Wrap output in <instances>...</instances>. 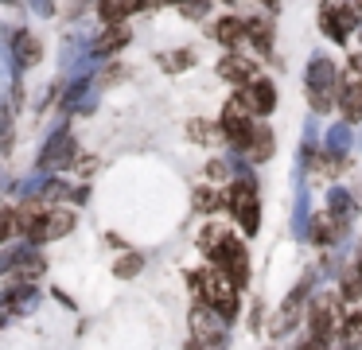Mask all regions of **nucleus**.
<instances>
[{
  "mask_svg": "<svg viewBox=\"0 0 362 350\" xmlns=\"http://www.w3.org/2000/svg\"><path fill=\"white\" fill-rule=\"evenodd\" d=\"M187 284H191V292L199 296V303L214 308L222 319H234L238 315V284L218 269V264H206V269L191 272Z\"/></svg>",
  "mask_w": 362,
  "mask_h": 350,
  "instance_id": "f257e3e1",
  "label": "nucleus"
},
{
  "mask_svg": "<svg viewBox=\"0 0 362 350\" xmlns=\"http://www.w3.org/2000/svg\"><path fill=\"white\" fill-rule=\"evenodd\" d=\"M335 90H339V78H335V62L327 54H315L308 62V98H312L315 113H327L335 105Z\"/></svg>",
  "mask_w": 362,
  "mask_h": 350,
  "instance_id": "f03ea898",
  "label": "nucleus"
},
{
  "mask_svg": "<svg viewBox=\"0 0 362 350\" xmlns=\"http://www.w3.org/2000/svg\"><path fill=\"white\" fill-rule=\"evenodd\" d=\"M250 117H253V105H250V98H245V93L230 98L226 109H222V132L230 136V144H234L238 152H245V148H250V140H253Z\"/></svg>",
  "mask_w": 362,
  "mask_h": 350,
  "instance_id": "7ed1b4c3",
  "label": "nucleus"
},
{
  "mask_svg": "<svg viewBox=\"0 0 362 350\" xmlns=\"http://www.w3.org/2000/svg\"><path fill=\"white\" fill-rule=\"evenodd\" d=\"M226 206H230V214H234L238 222H242V230H245V233H257L261 210H257V191H253V175H250V179L242 175L234 187H230Z\"/></svg>",
  "mask_w": 362,
  "mask_h": 350,
  "instance_id": "20e7f679",
  "label": "nucleus"
},
{
  "mask_svg": "<svg viewBox=\"0 0 362 350\" xmlns=\"http://www.w3.org/2000/svg\"><path fill=\"white\" fill-rule=\"evenodd\" d=\"M339 300L343 296H320L308 311V327H312V339L331 342V334L343 331V315H339Z\"/></svg>",
  "mask_w": 362,
  "mask_h": 350,
  "instance_id": "39448f33",
  "label": "nucleus"
},
{
  "mask_svg": "<svg viewBox=\"0 0 362 350\" xmlns=\"http://www.w3.org/2000/svg\"><path fill=\"white\" fill-rule=\"evenodd\" d=\"M191 342H199V346H206V350H218L222 342H226L222 315L214 308H206V303H199V308L191 311Z\"/></svg>",
  "mask_w": 362,
  "mask_h": 350,
  "instance_id": "423d86ee",
  "label": "nucleus"
},
{
  "mask_svg": "<svg viewBox=\"0 0 362 350\" xmlns=\"http://www.w3.org/2000/svg\"><path fill=\"white\" fill-rule=\"evenodd\" d=\"M358 16L362 8H351V4H327L320 12V28L327 39H335V43H343L346 35H351L354 28H358Z\"/></svg>",
  "mask_w": 362,
  "mask_h": 350,
  "instance_id": "0eeeda50",
  "label": "nucleus"
},
{
  "mask_svg": "<svg viewBox=\"0 0 362 350\" xmlns=\"http://www.w3.org/2000/svg\"><path fill=\"white\" fill-rule=\"evenodd\" d=\"M211 261L218 264V269L226 272V276L234 280L238 288H242L245 280H250V253H245V245H242V241H238V238H230L226 245H222L218 253L211 257Z\"/></svg>",
  "mask_w": 362,
  "mask_h": 350,
  "instance_id": "6e6552de",
  "label": "nucleus"
},
{
  "mask_svg": "<svg viewBox=\"0 0 362 350\" xmlns=\"http://www.w3.org/2000/svg\"><path fill=\"white\" fill-rule=\"evenodd\" d=\"M74 226V214L71 210H47V214H40L32 226H28V245L32 241H51V238H63V233H71Z\"/></svg>",
  "mask_w": 362,
  "mask_h": 350,
  "instance_id": "1a4fd4ad",
  "label": "nucleus"
},
{
  "mask_svg": "<svg viewBox=\"0 0 362 350\" xmlns=\"http://www.w3.org/2000/svg\"><path fill=\"white\" fill-rule=\"evenodd\" d=\"M71 160H74V136L66 129H59L55 136L47 140V148L40 152V171H43V175H51V171L66 168Z\"/></svg>",
  "mask_w": 362,
  "mask_h": 350,
  "instance_id": "9d476101",
  "label": "nucleus"
},
{
  "mask_svg": "<svg viewBox=\"0 0 362 350\" xmlns=\"http://www.w3.org/2000/svg\"><path fill=\"white\" fill-rule=\"evenodd\" d=\"M8 54H12V70H28V66H35L40 62V39L35 35H28V31H16L12 35V43H8Z\"/></svg>",
  "mask_w": 362,
  "mask_h": 350,
  "instance_id": "9b49d317",
  "label": "nucleus"
},
{
  "mask_svg": "<svg viewBox=\"0 0 362 350\" xmlns=\"http://www.w3.org/2000/svg\"><path fill=\"white\" fill-rule=\"evenodd\" d=\"M362 117V62H354L343 86V121H358Z\"/></svg>",
  "mask_w": 362,
  "mask_h": 350,
  "instance_id": "f8f14e48",
  "label": "nucleus"
},
{
  "mask_svg": "<svg viewBox=\"0 0 362 350\" xmlns=\"http://www.w3.org/2000/svg\"><path fill=\"white\" fill-rule=\"evenodd\" d=\"M304 296H308V280L292 288V296L284 300V308L276 311V323H273V331H276V334H284V331H292V327H296L300 311H304Z\"/></svg>",
  "mask_w": 362,
  "mask_h": 350,
  "instance_id": "ddd939ff",
  "label": "nucleus"
},
{
  "mask_svg": "<svg viewBox=\"0 0 362 350\" xmlns=\"http://www.w3.org/2000/svg\"><path fill=\"white\" fill-rule=\"evenodd\" d=\"M218 74L226 78V82H257V66H253V59H245V54H226V59L218 62Z\"/></svg>",
  "mask_w": 362,
  "mask_h": 350,
  "instance_id": "4468645a",
  "label": "nucleus"
},
{
  "mask_svg": "<svg viewBox=\"0 0 362 350\" xmlns=\"http://www.w3.org/2000/svg\"><path fill=\"white\" fill-rule=\"evenodd\" d=\"M35 300H40V296H35V288L32 284H12L8 292H4V315H24V311H32L35 308Z\"/></svg>",
  "mask_w": 362,
  "mask_h": 350,
  "instance_id": "2eb2a0df",
  "label": "nucleus"
},
{
  "mask_svg": "<svg viewBox=\"0 0 362 350\" xmlns=\"http://www.w3.org/2000/svg\"><path fill=\"white\" fill-rule=\"evenodd\" d=\"M125 43H129V28H125V23H110V28L94 39L90 54H94V59H98V54H113V51H121Z\"/></svg>",
  "mask_w": 362,
  "mask_h": 350,
  "instance_id": "dca6fc26",
  "label": "nucleus"
},
{
  "mask_svg": "<svg viewBox=\"0 0 362 350\" xmlns=\"http://www.w3.org/2000/svg\"><path fill=\"white\" fill-rule=\"evenodd\" d=\"M245 98H250L253 113H261V117L273 113V105H276V90H273V82H269V78H257V82H250Z\"/></svg>",
  "mask_w": 362,
  "mask_h": 350,
  "instance_id": "f3484780",
  "label": "nucleus"
},
{
  "mask_svg": "<svg viewBox=\"0 0 362 350\" xmlns=\"http://www.w3.org/2000/svg\"><path fill=\"white\" fill-rule=\"evenodd\" d=\"M308 233H312V241H320V245H327V241L343 238V233H346V226L339 222L335 214H320V218H312V226H308Z\"/></svg>",
  "mask_w": 362,
  "mask_h": 350,
  "instance_id": "a211bd4d",
  "label": "nucleus"
},
{
  "mask_svg": "<svg viewBox=\"0 0 362 350\" xmlns=\"http://www.w3.org/2000/svg\"><path fill=\"white\" fill-rule=\"evenodd\" d=\"M245 35L257 43V51H273V23L265 20V16H253V20H245Z\"/></svg>",
  "mask_w": 362,
  "mask_h": 350,
  "instance_id": "6ab92c4d",
  "label": "nucleus"
},
{
  "mask_svg": "<svg viewBox=\"0 0 362 350\" xmlns=\"http://www.w3.org/2000/svg\"><path fill=\"white\" fill-rule=\"evenodd\" d=\"M327 214H335L339 218V222H351V218H354V199H351V194H346L343 191V187H335V191H331L327 194Z\"/></svg>",
  "mask_w": 362,
  "mask_h": 350,
  "instance_id": "aec40b11",
  "label": "nucleus"
},
{
  "mask_svg": "<svg viewBox=\"0 0 362 350\" xmlns=\"http://www.w3.org/2000/svg\"><path fill=\"white\" fill-rule=\"evenodd\" d=\"M226 241H230V230H226V226H203V233H199V249H203V253H218V249L222 245H226Z\"/></svg>",
  "mask_w": 362,
  "mask_h": 350,
  "instance_id": "412c9836",
  "label": "nucleus"
},
{
  "mask_svg": "<svg viewBox=\"0 0 362 350\" xmlns=\"http://www.w3.org/2000/svg\"><path fill=\"white\" fill-rule=\"evenodd\" d=\"M245 156H250V163L269 160V156H273V132H269V129H253V140H250V148H245Z\"/></svg>",
  "mask_w": 362,
  "mask_h": 350,
  "instance_id": "4be33fe9",
  "label": "nucleus"
},
{
  "mask_svg": "<svg viewBox=\"0 0 362 350\" xmlns=\"http://www.w3.org/2000/svg\"><path fill=\"white\" fill-rule=\"evenodd\" d=\"M144 0H102V20L105 23H121L129 12H136Z\"/></svg>",
  "mask_w": 362,
  "mask_h": 350,
  "instance_id": "5701e85b",
  "label": "nucleus"
},
{
  "mask_svg": "<svg viewBox=\"0 0 362 350\" xmlns=\"http://www.w3.org/2000/svg\"><path fill=\"white\" fill-rule=\"evenodd\" d=\"M346 148H351V129H346V121L331 124V132H327V152H331V156H346Z\"/></svg>",
  "mask_w": 362,
  "mask_h": 350,
  "instance_id": "b1692460",
  "label": "nucleus"
},
{
  "mask_svg": "<svg viewBox=\"0 0 362 350\" xmlns=\"http://www.w3.org/2000/svg\"><path fill=\"white\" fill-rule=\"evenodd\" d=\"M242 35H245V23L242 20H218V28H214V39L226 43V47H234Z\"/></svg>",
  "mask_w": 362,
  "mask_h": 350,
  "instance_id": "393cba45",
  "label": "nucleus"
},
{
  "mask_svg": "<svg viewBox=\"0 0 362 350\" xmlns=\"http://www.w3.org/2000/svg\"><path fill=\"white\" fill-rule=\"evenodd\" d=\"M187 132L199 140V144H211V140L226 136V132H222V124H211V121H191V124H187Z\"/></svg>",
  "mask_w": 362,
  "mask_h": 350,
  "instance_id": "a878e982",
  "label": "nucleus"
},
{
  "mask_svg": "<svg viewBox=\"0 0 362 350\" xmlns=\"http://www.w3.org/2000/svg\"><path fill=\"white\" fill-rule=\"evenodd\" d=\"M222 202H226V199H222V194H214L211 187H199V191H195V210H218Z\"/></svg>",
  "mask_w": 362,
  "mask_h": 350,
  "instance_id": "bb28decb",
  "label": "nucleus"
},
{
  "mask_svg": "<svg viewBox=\"0 0 362 350\" xmlns=\"http://www.w3.org/2000/svg\"><path fill=\"white\" fill-rule=\"evenodd\" d=\"M113 272H117V276H136V272H141V257H136V253H125L117 264H113Z\"/></svg>",
  "mask_w": 362,
  "mask_h": 350,
  "instance_id": "cd10ccee",
  "label": "nucleus"
},
{
  "mask_svg": "<svg viewBox=\"0 0 362 350\" xmlns=\"http://www.w3.org/2000/svg\"><path fill=\"white\" fill-rule=\"evenodd\" d=\"M206 8H211V0H183V16H191V20H203Z\"/></svg>",
  "mask_w": 362,
  "mask_h": 350,
  "instance_id": "c85d7f7f",
  "label": "nucleus"
},
{
  "mask_svg": "<svg viewBox=\"0 0 362 350\" xmlns=\"http://www.w3.org/2000/svg\"><path fill=\"white\" fill-rule=\"evenodd\" d=\"M32 8L40 16H55V0H32Z\"/></svg>",
  "mask_w": 362,
  "mask_h": 350,
  "instance_id": "c756f323",
  "label": "nucleus"
},
{
  "mask_svg": "<svg viewBox=\"0 0 362 350\" xmlns=\"http://www.w3.org/2000/svg\"><path fill=\"white\" fill-rule=\"evenodd\" d=\"M191 51H180V54H172V59H168V66H191Z\"/></svg>",
  "mask_w": 362,
  "mask_h": 350,
  "instance_id": "7c9ffc66",
  "label": "nucleus"
},
{
  "mask_svg": "<svg viewBox=\"0 0 362 350\" xmlns=\"http://www.w3.org/2000/svg\"><path fill=\"white\" fill-rule=\"evenodd\" d=\"M206 168H211V179H226V163H222V160L206 163Z\"/></svg>",
  "mask_w": 362,
  "mask_h": 350,
  "instance_id": "2f4dec72",
  "label": "nucleus"
},
{
  "mask_svg": "<svg viewBox=\"0 0 362 350\" xmlns=\"http://www.w3.org/2000/svg\"><path fill=\"white\" fill-rule=\"evenodd\" d=\"M144 4H148V8H156V4H172V0H144Z\"/></svg>",
  "mask_w": 362,
  "mask_h": 350,
  "instance_id": "473e14b6",
  "label": "nucleus"
},
{
  "mask_svg": "<svg viewBox=\"0 0 362 350\" xmlns=\"http://www.w3.org/2000/svg\"><path fill=\"white\" fill-rule=\"evenodd\" d=\"M187 350H206V346H199V342H191V346Z\"/></svg>",
  "mask_w": 362,
  "mask_h": 350,
  "instance_id": "72a5a7b5",
  "label": "nucleus"
},
{
  "mask_svg": "<svg viewBox=\"0 0 362 350\" xmlns=\"http://www.w3.org/2000/svg\"><path fill=\"white\" fill-rule=\"evenodd\" d=\"M354 264H358V269H362V257H358V261H354Z\"/></svg>",
  "mask_w": 362,
  "mask_h": 350,
  "instance_id": "f704fd0d",
  "label": "nucleus"
}]
</instances>
